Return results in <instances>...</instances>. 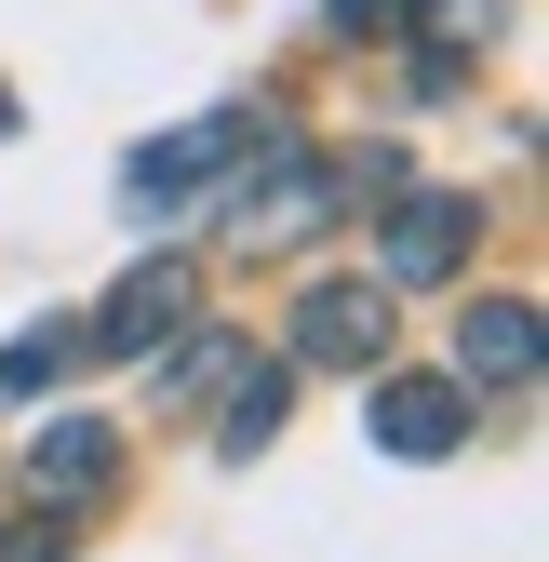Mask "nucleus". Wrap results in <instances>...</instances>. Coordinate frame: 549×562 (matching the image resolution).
Instances as JSON below:
<instances>
[{
  "mask_svg": "<svg viewBox=\"0 0 549 562\" xmlns=\"http://www.w3.org/2000/svg\"><path fill=\"white\" fill-rule=\"evenodd\" d=\"M255 134H282V121H268V108H215V121L161 134V148H134V161H121V215H134V228H175L188 201H215L228 161H255Z\"/></svg>",
  "mask_w": 549,
  "mask_h": 562,
  "instance_id": "f257e3e1",
  "label": "nucleus"
},
{
  "mask_svg": "<svg viewBox=\"0 0 549 562\" xmlns=\"http://www.w3.org/2000/svg\"><path fill=\"white\" fill-rule=\"evenodd\" d=\"M469 241H483V188H416V175H402L376 201V295H429V281H456Z\"/></svg>",
  "mask_w": 549,
  "mask_h": 562,
  "instance_id": "f03ea898",
  "label": "nucleus"
},
{
  "mask_svg": "<svg viewBox=\"0 0 549 562\" xmlns=\"http://www.w3.org/2000/svg\"><path fill=\"white\" fill-rule=\"evenodd\" d=\"M376 348H389V295H376V281H309V295H295V362L376 375Z\"/></svg>",
  "mask_w": 549,
  "mask_h": 562,
  "instance_id": "7ed1b4c3",
  "label": "nucleus"
},
{
  "mask_svg": "<svg viewBox=\"0 0 549 562\" xmlns=\"http://www.w3.org/2000/svg\"><path fill=\"white\" fill-rule=\"evenodd\" d=\"M322 215H335V188H322L309 161H255L242 201H228V255H295Z\"/></svg>",
  "mask_w": 549,
  "mask_h": 562,
  "instance_id": "20e7f679",
  "label": "nucleus"
},
{
  "mask_svg": "<svg viewBox=\"0 0 549 562\" xmlns=\"http://www.w3.org/2000/svg\"><path fill=\"white\" fill-rule=\"evenodd\" d=\"M362 442L376 456H456L469 442V402H456V375H376V402H362Z\"/></svg>",
  "mask_w": 549,
  "mask_h": 562,
  "instance_id": "39448f33",
  "label": "nucleus"
},
{
  "mask_svg": "<svg viewBox=\"0 0 549 562\" xmlns=\"http://www.w3.org/2000/svg\"><path fill=\"white\" fill-rule=\"evenodd\" d=\"M188 295H201V281H188L175 255H148V268H121V281H108V308L81 322V348H108V362H134V348H161V335L188 322Z\"/></svg>",
  "mask_w": 549,
  "mask_h": 562,
  "instance_id": "423d86ee",
  "label": "nucleus"
},
{
  "mask_svg": "<svg viewBox=\"0 0 549 562\" xmlns=\"http://www.w3.org/2000/svg\"><path fill=\"white\" fill-rule=\"evenodd\" d=\"M108 482H121V442L94 429V415H54V429L27 442V496H41V509H94Z\"/></svg>",
  "mask_w": 549,
  "mask_h": 562,
  "instance_id": "0eeeda50",
  "label": "nucleus"
},
{
  "mask_svg": "<svg viewBox=\"0 0 549 562\" xmlns=\"http://www.w3.org/2000/svg\"><path fill=\"white\" fill-rule=\"evenodd\" d=\"M456 375L523 389V375H536V308H523V295H469V322H456Z\"/></svg>",
  "mask_w": 549,
  "mask_h": 562,
  "instance_id": "6e6552de",
  "label": "nucleus"
},
{
  "mask_svg": "<svg viewBox=\"0 0 549 562\" xmlns=\"http://www.w3.org/2000/svg\"><path fill=\"white\" fill-rule=\"evenodd\" d=\"M282 415H295V375H282V362H255L242 402L215 415V456H268V442H282Z\"/></svg>",
  "mask_w": 549,
  "mask_h": 562,
  "instance_id": "1a4fd4ad",
  "label": "nucleus"
},
{
  "mask_svg": "<svg viewBox=\"0 0 549 562\" xmlns=\"http://www.w3.org/2000/svg\"><path fill=\"white\" fill-rule=\"evenodd\" d=\"M67 362H81V335H67V322H41V335H14V348H0V402H27V389H54Z\"/></svg>",
  "mask_w": 549,
  "mask_h": 562,
  "instance_id": "9d476101",
  "label": "nucleus"
},
{
  "mask_svg": "<svg viewBox=\"0 0 549 562\" xmlns=\"http://www.w3.org/2000/svg\"><path fill=\"white\" fill-rule=\"evenodd\" d=\"M242 375V335H188L175 362H161V402H188V389H228Z\"/></svg>",
  "mask_w": 549,
  "mask_h": 562,
  "instance_id": "9b49d317",
  "label": "nucleus"
},
{
  "mask_svg": "<svg viewBox=\"0 0 549 562\" xmlns=\"http://www.w3.org/2000/svg\"><path fill=\"white\" fill-rule=\"evenodd\" d=\"M322 27H335V41H402L416 0H322Z\"/></svg>",
  "mask_w": 549,
  "mask_h": 562,
  "instance_id": "f8f14e48",
  "label": "nucleus"
},
{
  "mask_svg": "<svg viewBox=\"0 0 549 562\" xmlns=\"http://www.w3.org/2000/svg\"><path fill=\"white\" fill-rule=\"evenodd\" d=\"M0 562H81V536H67L54 509H27V522H0Z\"/></svg>",
  "mask_w": 549,
  "mask_h": 562,
  "instance_id": "ddd939ff",
  "label": "nucleus"
},
{
  "mask_svg": "<svg viewBox=\"0 0 549 562\" xmlns=\"http://www.w3.org/2000/svg\"><path fill=\"white\" fill-rule=\"evenodd\" d=\"M0 134H14V94H0Z\"/></svg>",
  "mask_w": 549,
  "mask_h": 562,
  "instance_id": "4468645a",
  "label": "nucleus"
}]
</instances>
